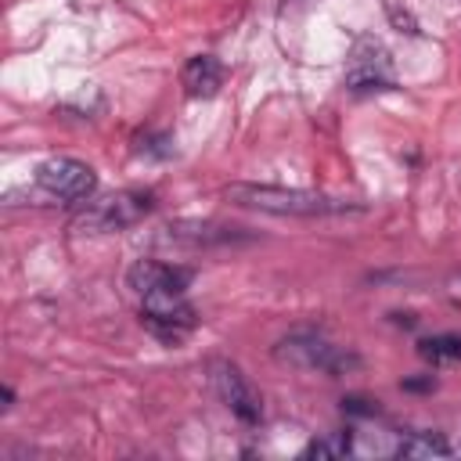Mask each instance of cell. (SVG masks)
Returning <instances> with one entry per match:
<instances>
[{
	"instance_id": "obj_14",
	"label": "cell",
	"mask_w": 461,
	"mask_h": 461,
	"mask_svg": "<svg viewBox=\"0 0 461 461\" xmlns=\"http://www.w3.org/2000/svg\"><path fill=\"white\" fill-rule=\"evenodd\" d=\"M346 411H357V414H378V407H371L367 400H342Z\"/></svg>"
},
{
	"instance_id": "obj_4",
	"label": "cell",
	"mask_w": 461,
	"mask_h": 461,
	"mask_svg": "<svg viewBox=\"0 0 461 461\" xmlns=\"http://www.w3.org/2000/svg\"><path fill=\"white\" fill-rule=\"evenodd\" d=\"M94 187H97V173L79 158L58 155L36 166V191L47 202H83L94 194Z\"/></svg>"
},
{
	"instance_id": "obj_8",
	"label": "cell",
	"mask_w": 461,
	"mask_h": 461,
	"mask_svg": "<svg viewBox=\"0 0 461 461\" xmlns=\"http://www.w3.org/2000/svg\"><path fill=\"white\" fill-rule=\"evenodd\" d=\"M194 270L187 267H173V263H162V259H137L126 274L130 288L137 295H155V292H184L191 285Z\"/></svg>"
},
{
	"instance_id": "obj_1",
	"label": "cell",
	"mask_w": 461,
	"mask_h": 461,
	"mask_svg": "<svg viewBox=\"0 0 461 461\" xmlns=\"http://www.w3.org/2000/svg\"><path fill=\"white\" fill-rule=\"evenodd\" d=\"M227 202L241 209H259L274 216H342V212H360V205L346 198H331L321 191H303V187H274V184H230Z\"/></svg>"
},
{
	"instance_id": "obj_13",
	"label": "cell",
	"mask_w": 461,
	"mask_h": 461,
	"mask_svg": "<svg viewBox=\"0 0 461 461\" xmlns=\"http://www.w3.org/2000/svg\"><path fill=\"white\" fill-rule=\"evenodd\" d=\"M349 447H353L349 432H328V436L313 439V443L303 450V457H342V454H349Z\"/></svg>"
},
{
	"instance_id": "obj_5",
	"label": "cell",
	"mask_w": 461,
	"mask_h": 461,
	"mask_svg": "<svg viewBox=\"0 0 461 461\" xmlns=\"http://www.w3.org/2000/svg\"><path fill=\"white\" fill-rule=\"evenodd\" d=\"M140 324L162 342H180L194 331L198 313L184 299V292H155L140 295Z\"/></svg>"
},
{
	"instance_id": "obj_2",
	"label": "cell",
	"mask_w": 461,
	"mask_h": 461,
	"mask_svg": "<svg viewBox=\"0 0 461 461\" xmlns=\"http://www.w3.org/2000/svg\"><path fill=\"white\" fill-rule=\"evenodd\" d=\"M151 209H155L151 191H115V194H104V198L90 202L72 220V227L79 234H112V230H126V227L140 223Z\"/></svg>"
},
{
	"instance_id": "obj_9",
	"label": "cell",
	"mask_w": 461,
	"mask_h": 461,
	"mask_svg": "<svg viewBox=\"0 0 461 461\" xmlns=\"http://www.w3.org/2000/svg\"><path fill=\"white\" fill-rule=\"evenodd\" d=\"M238 238V227L223 223H205V220H176L166 223L158 241L162 245H187V249H209V245H227Z\"/></svg>"
},
{
	"instance_id": "obj_10",
	"label": "cell",
	"mask_w": 461,
	"mask_h": 461,
	"mask_svg": "<svg viewBox=\"0 0 461 461\" xmlns=\"http://www.w3.org/2000/svg\"><path fill=\"white\" fill-rule=\"evenodd\" d=\"M180 86L187 97H212L223 86V65L212 54H194L180 68Z\"/></svg>"
},
{
	"instance_id": "obj_7",
	"label": "cell",
	"mask_w": 461,
	"mask_h": 461,
	"mask_svg": "<svg viewBox=\"0 0 461 461\" xmlns=\"http://www.w3.org/2000/svg\"><path fill=\"white\" fill-rule=\"evenodd\" d=\"M346 83L353 90H389L393 86V61L385 54L382 43L375 40H360L353 47L349 68H346Z\"/></svg>"
},
{
	"instance_id": "obj_6",
	"label": "cell",
	"mask_w": 461,
	"mask_h": 461,
	"mask_svg": "<svg viewBox=\"0 0 461 461\" xmlns=\"http://www.w3.org/2000/svg\"><path fill=\"white\" fill-rule=\"evenodd\" d=\"M212 389L220 393V400L245 421V425H256L259 418H263V400H259V393L252 389V382L241 375V367L238 364H230V360H212Z\"/></svg>"
},
{
	"instance_id": "obj_3",
	"label": "cell",
	"mask_w": 461,
	"mask_h": 461,
	"mask_svg": "<svg viewBox=\"0 0 461 461\" xmlns=\"http://www.w3.org/2000/svg\"><path fill=\"white\" fill-rule=\"evenodd\" d=\"M274 357L281 364H292V367H306V371H324V375H342L349 367H357L360 360L342 349V346H331L328 339L321 335H310V331H299V335H288L274 346Z\"/></svg>"
},
{
	"instance_id": "obj_12",
	"label": "cell",
	"mask_w": 461,
	"mask_h": 461,
	"mask_svg": "<svg viewBox=\"0 0 461 461\" xmlns=\"http://www.w3.org/2000/svg\"><path fill=\"white\" fill-rule=\"evenodd\" d=\"M418 353L429 364H454V360H461V335H432V339H421L418 342Z\"/></svg>"
},
{
	"instance_id": "obj_11",
	"label": "cell",
	"mask_w": 461,
	"mask_h": 461,
	"mask_svg": "<svg viewBox=\"0 0 461 461\" xmlns=\"http://www.w3.org/2000/svg\"><path fill=\"white\" fill-rule=\"evenodd\" d=\"M450 443L439 432H407L396 443V457H447Z\"/></svg>"
}]
</instances>
